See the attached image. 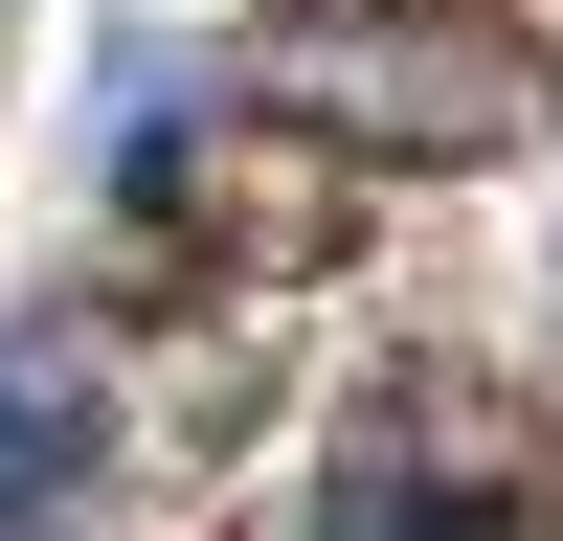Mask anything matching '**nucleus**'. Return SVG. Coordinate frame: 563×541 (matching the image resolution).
<instances>
[{
	"mask_svg": "<svg viewBox=\"0 0 563 541\" xmlns=\"http://www.w3.org/2000/svg\"><path fill=\"white\" fill-rule=\"evenodd\" d=\"M249 113L316 135L339 180H384V158L451 180V158H519L563 113V45L519 0H271L249 23Z\"/></svg>",
	"mask_w": 563,
	"mask_h": 541,
	"instance_id": "obj_1",
	"label": "nucleus"
},
{
	"mask_svg": "<svg viewBox=\"0 0 563 541\" xmlns=\"http://www.w3.org/2000/svg\"><path fill=\"white\" fill-rule=\"evenodd\" d=\"M361 249V180L316 158V135H203V113H158L113 158V294H158V316H203V294H316V270Z\"/></svg>",
	"mask_w": 563,
	"mask_h": 541,
	"instance_id": "obj_2",
	"label": "nucleus"
},
{
	"mask_svg": "<svg viewBox=\"0 0 563 541\" xmlns=\"http://www.w3.org/2000/svg\"><path fill=\"white\" fill-rule=\"evenodd\" d=\"M339 541H563V496H519V474H361Z\"/></svg>",
	"mask_w": 563,
	"mask_h": 541,
	"instance_id": "obj_3",
	"label": "nucleus"
},
{
	"mask_svg": "<svg viewBox=\"0 0 563 541\" xmlns=\"http://www.w3.org/2000/svg\"><path fill=\"white\" fill-rule=\"evenodd\" d=\"M68 474H90V406L0 361V541H45V519H68Z\"/></svg>",
	"mask_w": 563,
	"mask_h": 541,
	"instance_id": "obj_4",
	"label": "nucleus"
}]
</instances>
